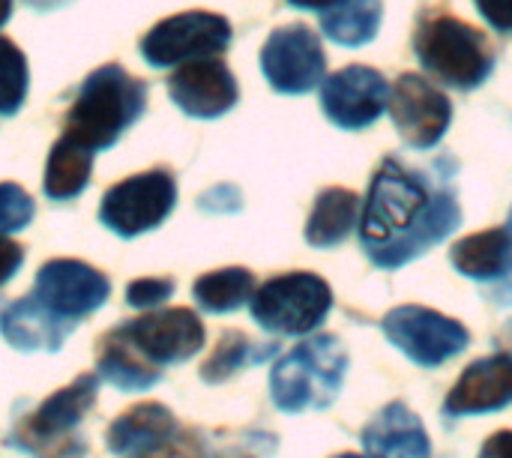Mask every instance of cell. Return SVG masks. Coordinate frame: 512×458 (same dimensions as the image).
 <instances>
[{"label":"cell","mask_w":512,"mask_h":458,"mask_svg":"<svg viewBox=\"0 0 512 458\" xmlns=\"http://www.w3.org/2000/svg\"><path fill=\"white\" fill-rule=\"evenodd\" d=\"M357 213H360V201L351 189H339V186L324 189L315 198L312 216L306 222V243L315 249H333L345 243V237L357 225Z\"/></svg>","instance_id":"23"},{"label":"cell","mask_w":512,"mask_h":458,"mask_svg":"<svg viewBox=\"0 0 512 458\" xmlns=\"http://www.w3.org/2000/svg\"><path fill=\"white\" fill-rule=\"evenodd\" d=\"M480 458H512V432H495L483 444Z\"/></svg>","instance_id":"33"},{"label":"cell","mask_w":512,"mask_h":458,"mask_svg":"<svg viewBox=\"0 0 512 458\" xmlns=\"http://www.w3.org/2000/svg\"><path fill=\"white\" fill-rule=\"evenodd\" d=\"M231 45V21L216 12L192 9L153 24L141 39V57L153 69L219 57Z\"/></svg>","instance_id":"8"},{"label":"cell","mask_w":512,"mask_h":458,"mask_svg":"<svg viewBox=\"0 0 512 458\" xmlns=\"http://www.w3.org/2000/svg\"><path fill=\"white\" fill-rule=\"evenodd\" d=\"M171 294H174V279H165V276H144V279L129 282V288H126V303H129L132 309H156V306H162Z\"/></svg>","instance_id":"29"},{"label":"cell","mask_w":512,"mask_h":458,"mask_svg":"<svg viewBox=\"0 0 512 458\" xmlns=\"http://www.w3.org/2000/svg\"><path fill=\"white\" fill-rule=\"evenodd\" d=\"M99 378L81 375L69 387L48 396L33 414H27L15 429V444L36 458H81L84 441L78 426L84 414L96 405Z\"/></svg>","instance_id":"5"},{"label":"cell","mask_w":512,"mask_h":458,"mask_svg":"<svg viewBox=\"0 0 512 458\" xmlns=\"http://www.w3.org/2000/svg\"><path fill=\"white\" fill-rule=\"evenodd\" d=\"M390 117L408 147L432 150L450 129L453 105L441 87L423 75L405 72L390 90Z\"/></svg>","instance_id":"11"},{"label":"cell","mask_w":512,"mask_h":458,"mask_svg":"<svg viewBox=\"0 0 512 458\" xmlns=\"http://www.w3.org/2000/svg\"><path fill=\"white\" fill-rule=\"evenodd\" d=\"M144 108L147 84L129 75L120 63H105L81 81L63 117V135L99 153L114 147L123 132L144 114Z\"/></svg>","instance_id":"2"},{"label":"cell","mask_w":512,"mask_h":458,"mask_svg":"<svg viewBox=\"0 0 512 458\" xmlns=\"http://www.w3.org/2000/svg\"><path fill=\"white\" fill-rule=\"evenodd\" d=\"M261 330L276 336H306L321 327L333 309L330 285L315 273H285L264 282L249 300Z\"/></svg>","instance_id":"6"},{"label":"cell","mask_w":512,"mask_h":458,"mask_svg":"<svg viewBox=\"0 0 512 458\" xmlns=\"http://www.w3.org/2000/svg\"><path fill=\"white\" fill-rule=\"evenodd\" d=\"M96 369H99L102 381H108L126 393L150 390L162 378V369L156 363H150L120 327H114L102 336L99 354H96Z\"/></svg>","instance_id":"21"},{"label":"cell","mask_w":512,"mask_h":458,"mask_svg":"<svg viewBox=\"0 0 512 458\" xmlns=\"http://www.w3.org/2000/svg\"><path fill=\"white\" fill-rule=\"evenodd\" d=\"M33 294L69 321L93 315L111 294V282L96 267L75 258H54L39 267Z\"/></svg>","instance_id":"13"},{"label":"cell","mask_w":512,"mask_h":458,"mask_svg":"<svg viewBox=\"0 0 512 458\" xmlns=\"http://www.w3.org/2000/svg\"><path fill=\"white\" fill-rule=\"evenodd\" d=\"M192 294H195V303L204 312L225 315V312H234V309H240L243 303L252 300L255 276L249 270H243V267L213 270V273H204L201 279H195Z\"/></svg>","instance_id":"25"},{"label":"cell","mask_w":512,"mask_h":458,"mask_svg":"<svg viewBox=\"0 0 512 458\" xmlns=\"http://www.w3.org/2000/svg\"><path fill=\"white\" fill-rule=\"evenodd\" d=\"M381 327L390 345H396L411 363L423 369H435L453 360L471 342V333L459 321L426 306H399L387 312Z\"/></svg>","instance_id":"9"},{"label":"cell","mask_w":512,"mask_h":458,"mask_svg":"<svg viewBox=\"0 0 512 458\" xmlns=\"http://www.w3.org/2000/svg\"><path fill=\"white\" fill-rule=\"evenodd\" d=\"M33 198L18 183H0V237L24 231L33 222Z\"/></svg>","instance_id":"28"},{"label":"cell","mask_w":512,"mask_h":458,"mask_svg":"<svg viewBox=\"0 0 512 458\" xmlns=\"http://www.w3.org/2000/svg\"><path fill=\"white\" fill-rule=\"evenodd\" d=\"M390 84L372 66H345L321 81V108L330 123L348 132L372 126L390 108Z\"/></svg>","instance_id":"12"},{"label":"cell","mask_w":512,"mask_h":458,"mask_svg":"<svg viewBox=\"0 0 512 458\" xmlns=\"http://www.w3.org/2000/svg\"><path fill=\"white\" fill-rule=\"evenodd\" d=\"M75 321L48 309L36 294L0 309V336L18 351H60Z\"/></svg>","instance_id":"17"},{"label":"cell","mask_w":512,"mask_h":458,"mask_svg":"<svg viewBox=\"0 0 512 458\" xmlns=\"http://www.w3.org/2000/svg\"><path fill=\"white\" fill-rule=\"evenodd\" d=\"M414 51L429 75L456 90H474L495 72V48L486 33L444 9L417 21Z\"/></svg>","instance_id":"3"},{"label":"cell","mask_w":512,"mask_h":458,"mask_svg":"<svg viewBox=\"0 0 512 458\" xmlns=\"http://www.w3.org/2000/svg\"><path fill=\"white\" fill-rule=\"evenodd\" d=\"M450 261L462 276L477 282L512 276V210L507 225L459 240L450 252Z\"/></svg>","instance_id":"20"},{"label":"cell","mask_w":512,"mask_h":458,"mask_svg":"<svg viewBox=\"0 0 512 458\" xmlns=\"http://www.w3.org/2000/svg\"><path fill=\"white\" fill-rule=\"evenodd\" d=\"M453 171V159L414 168L387 156L378 165L360 219V243L375 267L399 270L459 228Z\"/></svg>","instance_id":"1"},{"label":"cell","mask_w":512,"mask_h":458,"mask_svg":"<svg viewBox=\"0 0 512 458\" xmlns=\"http://www.w3.org/2000/svg\"><path fill=\"white\" fill-rule=\"evenodd\" d=\"M93 150H87L84 144L72 141L69 135H60L48 153L45 162V177H42V192L45 198L63 204V201H75L93 174Z\"/></svg>","instance_id":"22"},{"label":"cell","mask_w":512,"mask_h":458,"mask_svg":"<svg viewBox=\"0 0 512 458\" xmlns=\"http://www.w3.org/2000/svg\"><path fill=\"white\" fill-rule=\"evenodd\" d=\"M512 402V357L495 354L471 363L444 402L447 417H477L501 411Z\"/></svg>","instance_id":"16"},{"label":"cell","mask_w":512,"mask_h":458,"mask_svg":"<svg viewBox=\"0 0 512 458\" xmlns=\"http://www.w3.org/2000/svg\"><path fill=\"white\" fill-rule=\"evenodd\" d=\"M492 30L512 33V0H474Z\"/></svg>","instance_id":"30"},{"label":"cell","mask_w":512,"mask_h":458,"mask_svg":"<svg viewBox=\"0 0 512 458\" xmlns=\"http://www.w3.org/2000/svg\"><path fill=\"white\" fill-rule=\"evenodd\" d=\"M9 15H12V0H0V27L9 21Z\"/></svg>","instance_id":"35"},{"label":"cell","mask_w":512,"mask_h":458,"mask_svg":"<svg viewBox=\"0 0 512 458\" xmlns=\"http://www.w3.org/2000/svg\"><path fill=\"white\" fill-rule=\"evenodd\" d=\"M21 264H24V249L6 237H0V288L21 270Z\"/></svg>","instance_id":"32"},{"label":"cell","mask_w":512,"mask_h":458,"mask_svg":"<svg viewBox=\"0 0 512 458\" xmlns=\"http://www.w3.org/2000/svg\"><path fill=\"white\" fill-rule=\"evenodd\" d=\"M270 354H276V345L258 348V345H252L243 333L231 330V333H225V336L219 339L216 351H213L210 360L201 366V378H204L207 384H222V381H228L234 372H240V369H246V366H252V363H261V360H267Z\"/></svg>","instance_id":"26"},{"label":"cell","mask_w":512,"mask_h":458,"mask_svg":"<svg viewBox=\"0 0 512 458\" xmlns=\"http://www.w3.org/2000/svg\"><path fill=\"white\" fill-rule=\"evenodd\" d=\"M168 96L183 114L195 120H216L237 105L240 87L219 57H201L177 66L168 78Z\"/></svg>","instance_id":"15"},{"label":"cell","mask_w":512,"mask_h":458,"mask_svg":"<svg viewBox=\"0 0 512 458\" xmlns=\"http://www.w3.org/2000/svg\"><path fill=\"white\" fill-rule=\"evenodd\" d=\"M336 458H363V456H354V453H345V456H336Z\"/></svg>","instance_id":"36"},{"label":"cell","mask_w":512,"mask_h":458,"mask_svg":"<svg viewBox=\"0 0 512 458\" xmlns=\"http://www.w3.org/2000/svg\"><path fill=\"white\" fill-rule=\"evenodd\" d=\"M261 72L267 84L285 96H303L324 81L327 54L306 24H288L267 36L261 48Z\"/></svg>","instance_id":"10"},{"label":"cell","mask_w":512,"mask_h":458,"mask_svg":"<svg viewBox=\"0 0 512 458\" xmlns=\"http://www.w3.org/2000/svg\"><path fill=\"white\" fill-rule=\"evenodd\" d=\"M30 87V69L24 51L0 36V117H12L24 108Z\"/></svg>","instance_id":"27"},{"label":"cell","mask_w":512,"mask_h":458,"mask_svg":"<svg viewBox=\"0 0 512 458\" xmlns=\"http://www.w3.org/2000/svg\"><path fill=\"white\" fill-rule=\"evenodd\" d=\"M384 18L381 0H342L321 15V33L345 48H360L378 36Z\"/></svg>","instance_id":"24"},{"label":"cell","mask_w":512,"mask_h":458,"mask_svg":"<svg viewBox=\"0 0 512 458\" xmlns=\"http://www.w3.org/2000/svg\"><path fill=\"white\" fill-rule=\"evenodd\" d=\"M288 3L297 6V9H318V12H327V9L339 6L342 0H288Z\"/></svg>","instance_id":"34"},{"label":"cell","mask_w":512,"mask_h":458,"mask_svg":"<svg viewBox=\"0 0 512 458\" xmlns=\"http://www.w3.org/2000/svg\"><path fill=\"white\" fill-rule=\"evenodd\" d=\"M174 204H177L174 174L165 168H153L114 183L99 204V222L117 237L132 240L144 231L159 228L171 216Z\"/></svg>","instance_id":"7"},{"label":"cell","mask_w":512,"mask_h":458,"mask_svg":"<svg viewBox=\"0 0 512 458\" xmlns=\"http://www.w3.org/2000/svg\"><path fill=\"white\" fill-rule=\"evenodd\" d=\"M132 345L159 369L186 363L204 348V324L192 309H162L120 324Z\"/></svg>","instance_id":"14"},{"label":"cell","mask_w":512,"mask_h":458,"mask_svg":"<svg viewBox=\"0 0 512 458\" xmlns=\"http://www.w3.org/2000/svg\"><path fill=\"white\" fill-rule=\"evenodd\" d=\"M348 372V351L336 336H315L285 354L270 372V396L282 414L324 411L336 402Z\"/></svg>","instance_id":"4"},{"label":"cell","mask_w":512,"mask_h":458,"mask_svg":"<svg viewBox=\"0 0 512 458\" xmlns=\"http://www.w3.org/2000/svg\"><path fill=\"white\" fill-rule=\"evenodd\" d=\"M177 435L174 414L159 402H144L117 417L108 429V450L120 458H138L159 450Z\"/></svg>","instance_id":"19"},{"label":"cell","mask_w":512,"mask_h":458,"mask_svg":"<svg viewBox=\"0 0 512 458\" xmlns=\"http://www.w3.org/2000/svg\"><path fill=\"white\" fill-rule=\"evenodd\" d=\"M138 458H204V450H201V444H198L195 438H189V435H174V438H171L168 444H162L159 450H153V453Z\"/></svg>","instance_id":"31"},{"label":"cell","mask_w":512,"mask_h":458,"mask_svg":"<svg viewBox=\"0 0 512 458\" xmlns=\"http://www.w3.org/2000/svg\"><path fill=\"white\" fill-rule=\"evenodd\" d=\"M366 458H429L432 444L420 423V417L402 405H387L366 429H363Z\"/></svg>","instance_id":"18"}]
</instances>
